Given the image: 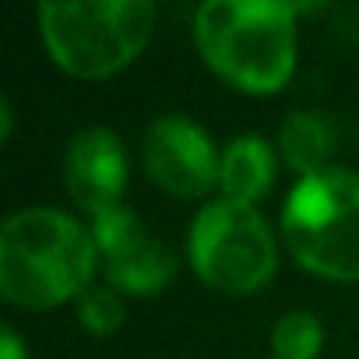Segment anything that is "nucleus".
Segmentation results:
<instances>
[{
	"label": "nucleus",
	"instance_id": "0eeeda50",
	"mask_svg": "<svg viewBox=\"0 0 359 359\" xmlns=\"http://www.w3.org/2000/svg\"><path fill=\"white\" fill-rule=\"evenodd\" d=\"M215 144L191 116H158L144 137V169L155 184L176 198H201L219 184Z\"/></svg>",
	"mask_w": 359,
	"mask_h": 359
},
{
	"label": "nucleus",
	"instance_id": "9b49d317",
	"mask_svg": "<svg viewBox=\"0 0 359 359\" xmlns=\"http://www.w3.org/2000/svg\"><path fill=\"white\" fill-rule=\"evenodd\" d=\"M320 341H324V331H320V320L310 310L285 313L271 331L275 359H317Z\"/></svg>",
	"mask_w": 359,
	"mask_h": 359
},
{
	"label": "nucleus",
	"instance_id": "20e7f679",
	"mask_svg": "<svg viewBox=\"0 0 359 359\" xmlns=\"http://www.w3.org/2000/svg\"><path fill=\"white\" fill-rule=\"evenodd\" d=\"M43 43L67 74L109 78L123 71L155 29L148 0H85V4H43Z\"/></svg>",
	"mask_w": 359,
	"mask_h": 359
},
{
	"label": "nucleus",
	"instance_id": "39448f33",
	"mask_svg": "<svg viewBox=\"0 0 359 359\" xmlns=\"http://www.w3.org/2000/svg\"><path fill=\"white\" fill-rule=\"evenodd\" d=\"M198 278L219 292H257L278 268V247L254 205L212 201L198 212L187 236Z\"/></svg>",
	"mask_w": 359,
	"mask_h": 359
},
{
	"label": "nucleus",
	"instance_id": "f8f14e48",
	"mask_svg": "<svg viewBox=\"0 0 359 359\" xmlns=\"http://www.w3.org/2000/svg\"><path fill=\"white\" fill-rule=\"evenodd\" d=\"M78 320L92 331V334H109L123 324V303L116 296V289H102L92 285L81 299H78Z\"/></svg>",
	"mask_w": 359,
	"mask_h": 359
},
{
	"label": "nucleus",
	"instance_id": "ddd939ff",
	"mask_svg": "<svg viewBox=\"0 0 359 359\" xmlns=\"http://www.w3.org/2000/svg\"><path fill=\"white\" fill-rule=\"evenodd\" d=\"M25 355L29 352H25V345H22V338H18L15 327L0 331V359H25Z\"/></svg>",
	"mask_w": 359,
	"mask_h": 359
},
{
	"label": "nucleus",
	"instance_id": "9d476101",
	"mask_svg": "<svg viewBox=\"0 0 359 359\" xmlns=\"http://www.w3.org/2000/svg\"><path fill=\"white\" fill-rule=\"evenodd\" d=\"M331 144H334V130H331V120L324 113H310V109L289 113L282 130H278L282 158L299 176H313V172L327 169Z\"/></svg>",
	"mask_w": 359,
	"mask_h": 359
},
{
	"label": "nucleus",
	"instance_id": "6e6552de",
	"mask_svg": "<svg viewBox=\"0 0 359 359\" xmlns=\"http://www.w3.org/2000/svg\"><path fill=\"white\" fill-rule=\"evenodd\" d=\"M67 191L92 219L116 212L127 191V155L113 130L88 127L67 148Z\"/></svg>",
	"mask_w": 359,
	"mask_h": 359
},
{
	"label": "nucleus",
	"instance_id": "f257e3e1",
	"mask_svg": "<svg viewBox=\"0 0 359 359\" xmlns=\"http://www.w3.org/2000/svg\"><path fill=\"white\" fill-rule=\"evenodd\" d=\"M95 264L92 233L57 208H25L0 229V292L18 306L50 310L81 299Z\"/></svg>",
	"mask_w": 359,
	"mask_h": 359
},
{
	"label": "nucleus",
	"instance_id": "423d86ee",
	"mask_svg": "<svg viewBox=\"0 0 359 359\" xmlns=\"http://www.w3.org/2000/svg\"><path fill=\"white\" fill-rule=\"evenodd\" d=\"M92 240H95L99 261L106 268V278L120 292L155 296L176 275V261H172L169 247L162 240H155L144 229V222L127 208L92 219Z\"/></svg>",
	"mask_w": 359,
	"mask_h": 359
},
{
	"label": "nucleus",
	"instance_id": "f03ea898",
	"mask_svg": "<svg viewBox=\"0 0 359 359\" xmlns=\"http://www.w3.org/2000/svg\"><path fill=\"white\" fill-rule=\"evenodd\" d=\"M296 4L278 0H208L194 15V39L229 85L271 95L296 67Z\"/></svg>",
	"mask_w": 359,
	"mask_h": 359
},
{
	"label": "nucleus",
	"instance_id": "7ed1b4c3",
	"mask_svg": "<svg viewBox=\"0 0 359 359\" xmlns=\"http://www.w3.org/2000/svg\"><path fill=\"white\" fill-rule=\"evenodd\" d=\"M282 236L306 271L359 282V176L338 165L303 176L282 208Z\"/></svg>",
	"mask_w": 359,
	"mask_h": 359
},
{
	"label": "nucleus",
	"instance_id": "1a4fd4ad",
	"mask_svg": "<svg viewBox=\"0 0 359 359\" xmlns=\"http://www.w3.org/2000/svg\"><path fill=\"white\" fill-rule=\"evenodd\" d=\"M271 184H275V151L264 137L243 134L222 151L219 187H222L226 201L254 205L271 191Z\"/></svg>",
	"mask_w": 359,
	"mask_h": 359
}]
</instances>
